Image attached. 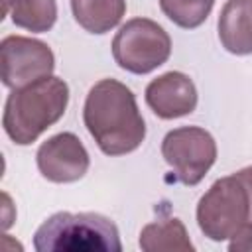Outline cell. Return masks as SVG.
Segmentation results:
<instances>
[{
  "instance_id": "obj_13",
  "label": "cell",
  "mask_w": 252,
  "mask_h": 252,
  "mask_svg": "<svg viewBox=\"0 0 252 252\" xmlns=\"http://www.w3.org/2000/svg\"><path fill=\"white\" fill-rule=\"evenodd\" d=\"M10 16L18 28L30 32H47L57 20V2L55 0H12Z\"/></svg>"
},
{
  "instance_id": "obj_16",
  "label": "cell",
  "mask_w": 252,
  "mask_h": 252,
  "mask_svg": "<svg viewBox=\"0 0 252 252\" xmlns=\"http://www.w3.org/2000/svg\"><path fill=\"white\" fill-rule=\"evenodd\" d=\"M236 177L242 181V185L246 187V193H248V201H250V220H252V165L236 171Z\"/></svg>"
},
{
  "instance_id": "obj_14",
  "label": "cell",
  "mask_w": 252,
  "mask_h": 252,
  "mask_svg": "<svg viewBox=\"0 0 252 252\" xmlns=\"http://www.w3.org/2000/svg\"><path fill=\"white\" fill-rule=\"evenodd\" d=\"M215 0H159L161 12L179 28H199L213 10Z\"/></svg>"
},
{
  "instance_id": "obj_11",
  "label": "cell",
  "mask_w": 252,
  "mask_h": 252,
  "mask_svg": "<svg viewBox=\"0 0 252 252\" xmlns=\"http://www.w3.org/2000/svg\"><path fill=\"white\" fill-rule=\"evenodd\" d=\"M75 22L91 33H106L126 14V0H71Z\"/></svg>"
},
{
  "instance_id": "obj_2",
  "label": "cell",
  "mask_w": 252,
  "mask_h": 252,
  "mask_svg": "<svg viewBox=\"0 0 252 252\" xmlns=\"http://www.w3.org/2000/svg\"><path fill=\"white\" fill-rule=\"evenodd\" d=\"M67 102L69 87L53 75L14 89L4 106V132L18 146H28L65 114Z\"/></svg>"
},
{
  "instance_id": "obj_6",
  "label": "cell",
  "mask_w": 252,
  "mask_h": 252,
  "mask_svg": "<svg viewBox=\"0 0 252 252\" xmlns=\"http://www.w3.org/2000/svg\"><path fill=\"white\" fill-rule=\"evenodd\" d=\"M161 156L183 185H197L217 159V144L205 128L181 126L165 134Z\"/></svg>"
},
{
  "instance_id": "obj_15",
  "label": "cell",
  "mask_w": 252,
  "mask_h": 252,
  "mask_svg": "<svg viewBox=\"0 0 252 252\" xmlns=\"http://www.w3.org/2000/svg\"><path fill=\"white\" fill-rule=\"evenodd\" d=\"M228 250L230 252H252V220L246 222L242 228H238L230 236Z\"/></svg>"
},
{
  "instance_id": "obj_4",
  "label": "cell",
  "mask_w": 252,
  "mask_h": 252,
  "mask_svg": "<svg viewBox=\"0 0 252 252\" xmlns=\"http://www.w3.org/2000/svg\"><path fill=\"white\" fill-rule=\"evenodd\" d=\"M246 222H250V201L236 173L217 179L199 199L197 224L211 240H226Z\"/></svg>"
},
{
  "instance_id": "obj_12",
  "label": "cell",
  "mask_w": 252,
  "mask_h": 252,
  "mask_svg": "<svg viewBox=\"0 0 252 252\" xmlns=\"http://www.w3.org/2000/svg\"><path fill=\"white\" fill-rule=\"evenodd\" d=\"M140 248L146 252H189L193 244L179 219L150 222L140 232Z\"/></svg>"
},
{
  "instance_id": "obj_10",
  "label": "cell",
  "mask_w": 252,
  "mask_h": 252,
  "mask_svg": "<svg viewBox=\"0 0 252 252\" xmlns=\"http://www.w3.org/2000/svg\"><path fill=\"white\" fill-rule=\"evenodd\" d=\"M219 39L228 53H252V0H228L219 16Z\"/></svg>"
},
{
  "instance_id": "obj_5",
  "label": "cell",
  "mask_w": 252,
  "mask_h": 252,
  "mask_svg": "<svg viewBox=\"0 0 252 252\" xmlns=\"http://www.w3.org/2000/svg\"><path fill=\"white\" fill-rule=\"evenodd\" d=\"M171 39L167 32L150 18L128 20L112 39V57L124 71L146 75L167 61Z\"/></svg>"
},
{
  "instance_id": "obj_3",
  "label": "cell",
  "mask_w": 252,
  "mask_h": 252,
  "mask_svg": "<svg viewBox=\"0 0 252 252\" xmlns=\"http://www.w3.org/2000/svg\"><path fill=\"white\" fill-rule=\"evenodd\" d=\"M39 252H120L116 224L98 213H55L33 234Z\"/></svg>"
},
{
  "instance_id": "obj_7",
  "label": "cell",
  "mask_w": 252,
  "mask_h": 252,
  "mask_svg": "<svg viewBox=\"0 0 252 252\" xmlns=\"http://www.w3.org/2000/svg\"><path fill=\"white\" fill-rule=\"evenodd\" d=\"M55 67L47 43L24 35H8L0 43V77L8 89H22L49 77Z\"/></svg>"
},
{
  "instance_id": "obj_1",
  "label": "cell",
  "mask_w": 252,
  "mask_h": 252,
  "mask_svg": "<svg viewBox=\"0 0 252 252\" xmlns=\"http://www.w3.org/2000/svg\"><path fill=\"white\" fill-rule=\"evenodd\" d=\"M83 120L106 156L130 154L146 138V124L138 110L136 96L116 79H102L91 87Z\"/></svg>"
},
{
  "instance_id": "obj_8",
  "label": "cell",
  "mask_w": 252,
  "mask_h": 252,
  "mask_svg": "<svg viewBox=\"0 0 252 252\" xmlns=\"http://www.w3.org/2000/svg\"><path fill=\"white\" fill-rule=\"evenodd\" d=\"M39 173L51 183L79 181L89 169V154L83 142L71 134L61 132L45 140L35 154Z\"/></svg>"
},
{
  "instance_id": "obj_9",
  "label": "cell",
  "mask_w": 252,
  "mask_h": 252,
  "mask_svg": "<svg viewBox=\"0 0 252 252\" xmlns=\"http://www.w3.org/2000/svg\"><path fill=\"white\" fill-rule=\"evenodd\" d=\"M146 102L152 112L163 120L187 116L197 106L195 83L179 71H169L146 87Z\"/></svg>"
}]
</instances>
